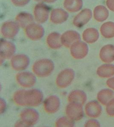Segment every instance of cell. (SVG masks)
<instances>
[{"label":"cell","mask_w":114,"mask_h":127,"mask_svg":"<svg viewBox=\"0 0 114 127\" xmlns=\"http://www.w3.org/2000/svg\"><path fill=\"white\" fill-rule=\"evenodd\" d=\"M15 127H27L26 125L21 120L16 123L15 124Z\"/></svg>","instance_id":"e575fe53"},{"label":"cell","mask_w":114,"mask_h":127,"mask_svg":"<svg viewBox=\"0 0 114 127\" xmlns=\"http://www.w3.org/2000/svg\"><path fill=\"white\" fill-rule=\"evenodd\" d=\"M100 31L103 37L107 38H111L114 37V23L107 22L101 26Z\"/></svg>","instance_id":"484cf974"},{"label":"cell","mask_w":114,"mask_h":127,"mask_svg":"<svg viewBox=\"0 0 114 127\" xmlns=\"http://www.w3.org/2000/svg\"><path fill=\"white\" fill-rule=\"evenodd\" d=\"M34 18L37 22L43 24L46 22L49 17V9L43 3L37 4L34 8Z\"/></svg>","instance_id":"8fae6325"},{"label":"cell","mask_w":114,"mask_h":127,"mask_svg":"<svg viewBox=\"0 0 114 127\" xmlns=\"http://www.w3.org/2000/svg\"><path fill=\"white\" fill-rule=\"evenodd\" d=\"M55 126L56 127H72L74 124V121L68 117H62L56 120Z\"/></svg>","instance_id":"83f0119b"},{"label":"cell","mask_w":114,"mask_h":127,"mask_svg":"<svg viewBox=\"0 0 114 127\" xmlns=\"http://www.w3.org/2000/svg\"><path fill=\"white\" fill-rule=\"evenodd\" d=\"M34 0L36 2H41L43 1V0Z\"/></svg>","instance_id":"8d00e7d4"},{"label":"cell","mask_w":114,"mask_h":127,"mask_svg":"<svg viewBox=\"0 0 114 127\" xmlns=\"http://www.w3.org/2000/svg\"><path fill=\"white\" fill-rule=\"evenodd\" d=\"M43 99L42 92L36 89L17 91L13 97L15 103L20 106H38L42 103Z\"/></svg>","instance_id":"6da1fadb"},{"label":"cell","mask_w":114,"mask_h":127,"mask_svg":"<svg viewBox=\"0 0 114 127\" xmlns=\"http://www.w3.org/2000/svg\"><path fill=\"white\" fill-rule=\"evenodd\" d=\"M99 37L98 30L93 28H90L85 30L83 33V38L85 41L89 44L96 42Z\"/></svg>","instance_id":"7402d4cb"},{"label":"cell","mask_w":114,"mask_h":127,"mask_svg":"<svg viewBox=\"0 0 114 127\" xmlns=\"http://www.w3.org/2000/svg\"><path fill=\"white\" fill-rule=\"evenodd\" d=\"M92 16L91 10L89 9H84L75 17L73 23L75 27L80 28L89 22Z\"/></svg>","instance_id":"9a60e30c"},{"label":"cell","mask_w":114,"mask_h":127,"mask_svg":"<svg viewBox=\"0 0 114 127\" xmlns=\"http://www.w3.org/2000/svg\"><path fill=\"white\" fill-rule=\"evenodd\" d=\"M53 62L48 59H42L36 61L33 65V71L38 77H45L52 74L54 69Z\"/></svg>","instance_id":"7a4b0ae2"},{"label":"cell","mask_w":114,"mask_h":127,"mask_svg":"<svg viewBox=\"0 0 114 127\" xmlns=\"http://www.w3.org/2000/svg\"><path fill=\"white\" fill-rule=\"evenodd\" d=\"M17 83L24 88H31L36 84L35 76L29 71H23L18 73L16 75Z\"/></svg>","instance_id":"5b68a950"},{"label":"cell","mask_w":114,"mask_h":127,"mask_svg":"<svg viewBox=\"0 0 114 127\" xmlns=\"http://www.w3.org/2000/svg\"><path fill=\"white\" fill-rule=\"evenodd\" d=\"M100 57L104 62L110 63L114 61V46L108 44L104 46L100 52Z\"/></svg>","instance_id":"ac0fdd59"},{"label":"cell","mask_w":114,"mask_h":127,"mask_svg":"<svg viewBox=\"0 0 114 127\" xmlns=\"http://www.w3.org/2000/svg\"><path fill=\"white\" fill-rule=\"evenodd\" d=\"M113 96L114 93L112 91L108 89H105L99 92L97 98L101 103L106 105L111 100Z\"/></svg>","instance_id":"4316f807"},{"label":"cell","mask_w":114,"mask_h":127,"mask_svg":"<svg viewBox=\"0 0 114 127\" xmlns=\"http://www.w3.org/2000/svg\"><path fill=\"white\" fill-rule=\"evenodd\" d=\"M21 120L27 127L33 126L38 122L39 118V113L35 110L27 108L23 110L20 115Z\"/></svg>","instance_id":"8992f818"},{"label":"cell","mask_w":114,"mask_h":127,"mask_svg":"<svg viewBox=\"0 0 114 127\" xmlns=\"http://www.w3.org/2000/svg\"><path fill=\"white\" fill-rule=\"evenodd\" d=\"M97 74L102 78H109L114 75V65L112 64H104L97 69Z\"/></svg>","instance_id":"d4e9b609"},{"label":"cell","mask_w":114,"mask_h":127,"mask_svg":"<svg viewBox=\"0 0 114 127\" xmlns=\"http://www.w3.org/2000/svg\"><path fill=\"white\" fill-rule=\"evenodd\" d=\"M60 101L59 98L55 95L47 97L44 102L45 111L48 114H54L59 109Z\"/></svg>","instance_id":"5bb4252c"},{"label":"cell","mask_w":114,"mask_h":127,"mask_svg":"<svg viewBox=\"0 0 114 127\" xmlns=\"http://www.w3.org/2000/svg\"><path fill=\"white\" fill-rule=\"evenodd\" d=\"M57 0H43V1L45 2L46 3H53L56 1Z\"/></svg>","instance_id":"d590c367"},{"label":"cell","mask_w":114,"mask_h":127,"mask_svg":"<svg viewBox=\"0 0 114 127\" xmlns=\"http://www.w3.org/2000/svg\"><path fill=\"white\" fill-rule=\"evenodd\" d=\"M63 6L65 9L71 12L80 10L83 6L82 0H65Z\"/></svg>","instance_id":"603a6c76"},{"label":"cell","mask_w":114,"mask_h":127,"mask_svg":"<svg viewBox=\"0 0 114 127\" xmlns=\"http://www.w3.org/2000/svg\"><path fill=\"white\" fill-rule=\"evenodd\" d=\"M68 17V13L64 9L59 8L53 9L50 14V21L55 24H60L67 21Z\"/></svg>","instance_id":"2e32d148"},{"label":"cell","mask_w":114,"mask_h":127,"mask_svg":"<svg viewBox=\"0 0 114 127\" xmlns=\"http://www.w3.org/2000/svg\"><path fill=\"white\" fill-rule=\"evenodd\" d=\"M83 105L77 103H70L65 109L67 117L73 121H77L83 117Z\"/></svg>","instance_id":"277c9868"},{"label":"cell","mask_w":114,"mask_h":127,"mask_svg":"<svg viewBox=\"0 0 114 127\" xmlns=\"http://www.w3.org/2000/svg\"><path fill=\"white\" fill-rule=\"evenodd\" d=\"M75 77L74 71L66 68L61 71L56 77V83L58 87L65 89L71 84Z\"/></svg>","instance_id":"3957f363"},{"label":"cell","mask_w":114,"mask_h":127,"mask_svg":"<svg viewBox=\"0 0 114 127\" xmlns=\"http://www.w3.org/2000/svg\"><path fill=\"white\" fill-rule=\"evenodd\" d=\"M85 110L86 115L92 118H98L102 113L101 105L95 101L89 102L86 105Z\"/></svg>","instance_id":"e0dca14e"},{"label":"cell","mask_w":114,"mask_h":127,"mask_svg":"<svg viewBox=\"0 0 114 127\" xmlns=\"http://www.w3.org/2000/svg\"><path fill=\"white\" fill-rule=\"evenodd\" d=\"M16 47L13 43L6 40L0 42V60L9 59L13 56Z\"/></svg>","instance_id":"4fadbf2b"},{"label":"cell","mask_w":114,"mask_h":127,"mask_svg":"<svg viewBox=\"0 0 114 127\" xmlns=\"http://www.w3.org/2000/svg\"><path fill=\"white\" fill-rule=\"evenodd\" d=\"M109 15L108 9L104 6H97L94 10V17L98 22H103L106 21Z\"/></svg>","instance_id":"cb8c5ba5"},{"label":"cell","mask_w":114,"mask_h":127,"mask_svg":"<svg viewBox=\"0 0 114 127\" xmlns=\"http://www.w3.org/2000/svg\"><path fill=\"white\" fill-rule=\"evenodd\" d=\"M25 33L28 38L36 41L42 38L45 34V30L42 26L33 23L25 29Z\"/></svg>","instance_id":"52a82bcc"},{"label":"cell","mask_w":114,"mask_h":127,"mask_svg":"<svg viewBox=\"0 0 114 127\" xmlns=\"http://www.w3.org/2000/svg\"><path fill=\"white\" fill-rule=\"evenodd\" d=\"M87 100V96L84 92L81 90L73 91L68 95V101L69 103H77L83 105Z\"/></svg>","instance_id":"d6986e66"},{"label":"cell","mask_w":114,"mask_h":127,"mask_svg":"<svg viewBox=\"0 0 114 127\" xmlns=\"http://www.w3.org/2000/svg\"><path fill=\"white\" fill-rule=\"evenodd\" d=\"M34 21L33 15L27 12H21L15 17V22L20 27L25 29Z\"/></svg>","instance_id":"ffe728a7"},{"label":"cell","mask_w":114,"mask_h":127,"mask_svg":"<svg viewBox=\"0 0 114 127\" xmlns=\"http://www.w3.org/2000/svg\"><path fill=\"white\" fill-rule=\"evenodd\" d=\"M60 34L56 32L51 33L47 36L46 43L50 49H57L61 47L62 45L61 43Z\"/></svg>","instance_id":"44dd1931"},{"label":"cell","mask_w":114,"mask_h":127,"mask_svg":"<svg viewBox=\"0 0 114 127\" xmlns=\"http://www.w3.org/2000/svg\"><path fill=\"white\" fill-rule=\"evenodd\" d=\"M80 34L74 30H69L65 32L61 35V43L63 46L69 48L74 43L80 41Z\"/></svg>","instance_id":"7c38bea8"},{"label":"cell","mask_w":114,"mask_h":127,"mask_svg":"<svg viewBox=\"0 0 114 127\" xmlns=\"http://www.w3.org/2000/svg\"><path fill=\"white\" fill-rule=\"evenodd\" d=\"M6 107V103L4 100L1 98L0 99V113L2 114L4 111Z\"/></svg>","instance_id":"836d02e7"},{"label":"cell","mask_w":114,"mask_h":127,"mask_svg":"<svg viewBox=\"0 0 114 127\" xmlns=\"http://www.w3.org/2000/svg\"><path fill=\"white\" fill-rule=\"evenodd\" d=\"M107 84L110 88L114 90V77L109 79L107 81Z\"/></svg>","instance_id":"d6a6232c"},{"label":"cell","mask_w":114,"mask_h":127,"mask_svg":"<svg viewBox=\"0 0 114 127\" xmlns=\"http://www.w3.org/2000/svg\"><path fill=\"white\" fill-rule=\"evenodd\" d=\"M10 63L11 66L14 70L21 71L25 69L29 66L30 60L26 55L18 54L12 57Z\"/></svg>","instance_id":"30bf717a"},{"label":"cell","mask_w":114,"mask_h":127,"mask_svg":"<svg viewBox=\"0 0 114 127\" xmlns=\"http://www.w3.org/2000/svg\"><path fill=\"white\" fill-rule=\"evenodd\" d=\"M89 51L87 45L83 42H77L70 47L71 56L75 59H82L86 56Z\"/></svg>","instance_id":"ba28073f"},{"label":"cell","mask_w":114,"mask_h":127,"mask_svg":"<svg viewBox=\"0 0 114 127\" xmlns=\"http://www.w3.org/2000/svg\"><path fill=\"white\" fill-rule=\"evenodd\" d=\"M106 111L109 115L111 117H114V98L112 99L107 104Z\"/></svg>","instance_id":"f1b7e54d"},{"label":"cell","mask_w":114,"mask_h":127,"mask_svg":"<svg viewBox=\"0 0 114 127\" xmlns=\"http://www.w3.org/2000/svg\"><path fill=\"white\" fill-rule=\"evenodd\" d=\"M14 5L19 7H22L27 4L30 0H11Z\"/></svg>","instance_id":"f546056e"},{"label":"cell","mask_w":114,"mask_h":127,"mask_svg":"<svg viewBox=\"0 0 114 127\" xmlns=\"http://www.w3.org/2000/svg\"><path fill=\"white\" fill-rule=\"evenodd\" d=\"M19 28L16 22L6 21L3 23L1 27L2 35L6 38H13L18 33Z\"/></svg>","instance_id":"9c48e42d"},{"label":"cell","mask_w":114,"mask_h":127,"mask_svg":"<svg viewBox=\"0 0 114 127\" xmlns=\"http://www.w3.org/2000/svg\"><path fill=\"white\" fill-rule=\"evenodd\" d=\"M106 3L109 9L114 12V0H107Z\"/></svg>","instance_id":"1f68e13d"},{"label":"cell","mask_w":114,"mask_h":127,"mask_svg":"<svg viewBox=\"0 0 114 127\" xmlns=\"http://www.w3.org/2000/svg\"><path fill=\"white\" fill-rule=\"evenodd\" d=\"M85 127H100V124L96 120H90L86 122L84 125Z\"/></svg>","instance_id":"4dcf8cb0"}]
</instances>
